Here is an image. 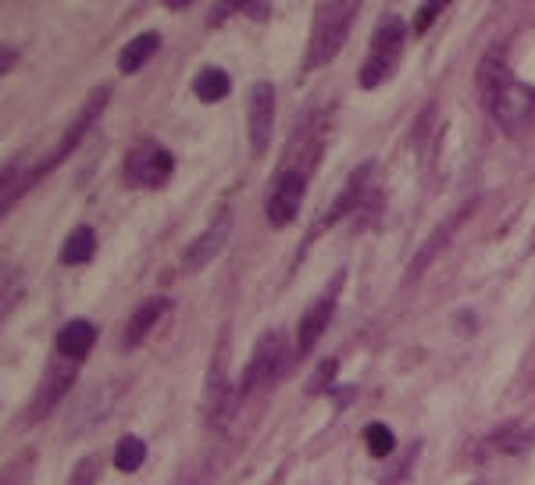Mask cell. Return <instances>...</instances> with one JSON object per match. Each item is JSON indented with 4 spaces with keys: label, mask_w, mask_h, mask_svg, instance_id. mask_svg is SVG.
I'll use <instances>...</instances> for the list:
<instances>
[{
    "label": "cell",
    "mask_w": 535,
    "mask_h": 485,
    "mask_svg": "<svg viewBox=\"0 0 535 485\" xmlns=\"http://www.w3.org/2000/svg\"><path fill=\"white\" fill-rule=\"evenodd\" d=\"M479 97L482 107L493 115V122L507 132L518 136L532 125L535 118V89L529 82H518L500 54H486L479 64Z\"/></svg>",
    "instance_id": "obj_1"
},
{
    "label": "cell",
    "mask_w": 535,
    "mask_h": 485,
    "mask_svg": "<svg viewBox=\"0 0 535 485\" xmlns=\"http://www.w3.org/2000/svg\"><path fill=\"white\" fill-rule=\"evenodd\" d=\"M357 18V4L353 0H325L314 7V25H310V39H307V68H325L346 43L350 25Z\"/></svg>",
    "instance_id": "obj_2"
},
{
    "label": "cell",
    "mask_w": 535,
    "mask_h": 485,
    "mask_svg": "<svg viewBox=\"0 0 535 485\" xmlns=\"http://www.w3.org/2000/svg\"><path fill=\"white\" fill-rule=\"evenodd\" d=\"M403 43H407V25L400 18H386L375 25L371 32V50L361 64V86L364 89H378L400 64V54H403Z\"/></svg>",
    "instance_id": "obj_3"
},
{
    "label": "cell",
    "mask_w": 535,
    "mask_h": 485,
    "mask_svg": "<svg viewBox=\"0 0 535 485\" xmlns=\"http://www.w3.org/2000/svg\"><path fill=\"white\" fill-rule=\"evenodd\" d=\"M172 172H175L172 150L161 147V143H154V140L136 143V147L129 150V157H125V179H129L132 186H143V190L165 186V183L172 179Z\"/></svg>",
    "instance_id": "obj_4"
},
{
    "label": "cell",
    "mask_w": 535,
    "mask_h": 485,
    "mask_svg": "<svg viewBox=\"0 0 535 485\" xmlns=\"http://www.w3.org/2000/svg\"><path fill=\"white\" fill-rule=\"evenodd\" d=\"M285 364H289V343H285V336L282 332H265L258 339V346H254V357H251V364L243 371V386L240 389L251 393V389H258L265 382H275L285 371Z\"/></svg>",
    "instance_id": "obj_5"
},
{
    "label": "cell",
    "mask_w": 535,
    "mask_h": 485,
    "mask_svg": "<svg viewBox=\"0 0 535 485\" xmlns=\"http://www.w3.org/2000/svg\"><path fill=\"white\" fill-rule=\"evenodd\" d=\"M303 193H307V168H282L275 175V186H271V197H268V222L275 229L289 225L303 204Z\"/></svg>",
    "instance_id": "obj_6"
},
{
    "label": "cell",
    "mask_w": 535,
    "mask_h": 485,
    "mask_svg": "<svg viewBox=\"0 0 535 485\" xmlns=\"http://www.w3.org/2000/svg\"><path fill=\"white\" fill-rule=\"evenodd\" d=\"M271 125H275V86L258 82L251 89V107H247V129H251V150L265 154L271 143Z\"/></svg>",
    "instance_id": "obj_7"
},
{
    "label": "cell",
    "mask_w": 535,
    "mask_h": 485,
    "mask_svg": "<svg viewBox=\"0 0 535 485\" xmlns=\"http://www.w3.org/2000/svg\"><path fill=\"white\" fill-rule=\"evenodd\" d=\"M104 104H107V86H104V89H97V93H89V100H86V107H82V111H79V118H75V122L68 125V132H64V140H61L57 147H54V154H50V157L43 161V168H39V175H43V172H50L54 165H61V161H64V157H68V154H72V150L79 147V140L86 136V129H89V125H93V122L100 118V111H104ZM39 175H36V179H39Z\"/></svg>",
    "instance_id": "obj_8"
},
{
    "label": "cell",
    "mask_w": 535,
    "mask_h": 485,
    "mask_svg": "<svg viewBox=\"0 0 535 485\" xmlns=\"http://www.w3.org/2000/svg\"><path fill=\"white\" fill-rule=\"evenodd\" d=\"M72 379H75V364H64V357H61V364L47 368L43 386H39V393H36L32 407H29V421H43V418H47V414H50V411L64 400V393H68Z\"/></svg>",
    "instance_id": "obj_9"
},
{
    "label": "cell",
    "mask_w": 535,
    "mask_h": 485,
    "mask_svg": "<svg viewBox=\"0 0 535 485\" xmlns=\"http://www.w3.org/2000/svg\"><path fill=\"white\" fill-rule=\"evenodd\" d=\"M229 233H233V215L229 211H222L218 215V222L208 229V233H200L197 236V242L186 250V271H200V268H208L218 253H222V246H225V240H229Z\"/></svg>",
    "instance_id": "obj_10"
},
{
    "label": "cell",
    "mask_w": 535,
    "mask_h": 485,
    "mask_svg": "<svg viewBox=\"0 0 535 485\" xmlns=\"http://www.w3.org/2000/svg\"><path fill=\"white\" fill-rule=\"evenodd\" d=\"M332 314H335V296H332V293H325L321 300L310 303V311L300 318V328H296V357H307V353L318 346V339H321V332L328 328Z\"/></svg>",
    "instance_id": "obj_11"
},
{
    "label": "cell",
    "mask_w": 535,
    "mask_h": 485,
    "mask_svg": "<svg viewBox=\"0 0 535 485\" xmlns=\"http://www.w3.org/2000/svg\"><path fill=\"white\" fill-rule=\"evenodd\" d=\"M165 311H168V300H165V296H150L147 303H140V311L129 318V325H125V332H122V350H136V346L150 336V328L161 321Z\"/></svg>",
    "instance_id": "obj_12"
},
{
    "label": "cell",
    "mask_w": 535,
    "mask_h": 485,
    "mask_svg": "<svg viewBox=\"0 0 535 485\" xmlns=\"http://www.w3.org/2000/svg\"><path fill=\"white\" fill-rule=\"evenodd\" d=\"M368 179H371V165H361V168H357V172L346 179V186L339 190V197L332 200V211H328L325 225H332V222H339V218H346V215L361 211V204H364V193H368Z\"/></svg>",
    "instance_id": "obj_13"
},
{
    "label": "cell",
    "mask_w": 535,
    "mask_h": 485,
    "mask_svg": "<svg viewBox=\"0 0 535 485\" xmlns=\"http://www.w3.org/2000/svg\"><path fill=\"white\" fill-rule=\"evenodd\" d=\"M471 208H475V204H464V208H457V211H454V218H446V222H443V225H439L432 236H429V242L418 250V257H414V264H411V275H407L411 282H414V278H418V275H421V271L432 264V257H436V253L446 246V240L457 233V225H461V222H468Z\"/></svg>",
    "instance_id": "obj_14"
},
{
    "label": "cell",
    "mask_w": 535,
    "mask_h": 485,
    "mask_svg": "<svg viewBox=\"0 0 535 485\" xmlns=\"http://www.w3.org/2000/svg\"><path fill=\"white\" fill-rule=\"evenodd\" d=\"M93 343H97V325L86 321V318H75V321H68V325L57 332V353L68 357L72 364L82 361Z\"/></svg>",
    "instance_id": "obj_15"
},
{
    "label": "cell",
    "mask_w": 535,
    "mask_h": 485,
    "mask_svg": "<svg viewBox=\"0 0 535 485\" xmlns=\"http://www.w3.org/2000/svg\"><path fill=\"white\" fill-rule=\"evenodd\" d=\"M157 50H161V36H157V32H140V36H132V39L122 47V54H118V68H122V75L140 72Z\"/></svg>",
    "instance_id": "obj_16"
},
{
    "label": "cell",
    "mask_w": 535,
    "mask_h": 485,
    "mask_svg": "<svg viewBox=\"0 0 535 485\" xmlns=\"http://www.w3.org/2000/svg\"><path fill=\"white\" fill-rule=\"evenodd\" d=\"M529 447H532V429H525V425H504V429H497L486 439V450L489 454H504V457L525 454Z\"/></svg>",
    "instance_id": "obj_17"
},
{
    "label": "cell",
    "mask_w": 535,
    "mask_h": 485,
    "mask_svg": "<svg viewBox=\"0 0 535 485\" xmlns=\"http://www.w3.org/2000/svg\"><path fill=\"white\" fill-rule=\"evenodd\" d=\"M93 253H97V233H93L89 225H79V229L68 233V240H64V246H61L57 260L68 264V268H75V264L93 260Z\"/></svg>",
    "instance_id": "obj_18"
},
{
    "label": "cell",
    "mask_w": 535,
    "mask_h": 485,
    "mask_svg": "<svg viewBox=\"0 0 535 485\" xmlns=\"http://www.w3.org/2000/svg\"><path fill=\"white\" fill-rule=\"evenodd\" d=\"M229 89H233V79H229L222 68H215V64H208V68L193 79V93H197L204 104H218V100H225Z\"/></svg>",
    "instance_id": "obj_19"
},
{
    "label": "cell",
    "mask_w": 535,
    "mask_h": 485,
    "mask_svg": "<svg viewBox=\"0 0 535 485\" xmlns=\"http://www.w3.org/2000/svg\"><path fill=\"white\" fill-rule=\"evenodd\" d=\"M229 396H233V389H229L225 368H222V361H218L215 371H211V379H208V418H211L215 425L225 421V414H229Z\"/></svg>",
    "instance_id": "obj_20"
},
{
    "label": "cell",
    "mask_w": 535,
    "mask_h": 485,
    "mask_svg": "<svg viewBox=\"0 0 535 485\" xmlns=\"http://www.w3.org/2000/svg\"><path fill=\"white\" fill-rule=\"evenodd\" d=\"M143 461H147V443L140 436H125L118 443V450H115V468L125 472V475H132V472L143 468Z\"/></svg>",
    "instance_id": "obj_21"
},
{
    "label": "cell",
    "mask_w": 535,
    "mask_h": 485,
    "mask_svg": "<svg viewBox=\"0 0 535 485\" xmlns=\"http://www.w3.org/2000/svg\"><path fill=\"white\" fill-rule=\"evenodd\" d=\"M364 443H368V454H371V457H389V454L396 450L393 429H389V425H378V421H371V425L364 429Z\"/></svg>",
    "instance_id": "obj_22"
},
{
    "label": "cell",
    "mask_w": 535,
    "mask_h": 485,
    "mask_svg": "<svg viewBox=\"0 0 535 485\" xmlns=\"http://www.w3.org/2000/svg\"><path fill=\"white\" fill-rule=\"evenodd\" d=\"M97 479H100V457L89 454V457H82V461L75 464V475H72L68 485H97Z\"/></svg>",
    "instance_id": "obj_23"
},
{
    "label": "cell",
    "mask_w": 535,
    "mask_h": 485,
    "mask_svg": "<svg viewBox=\"0 0 535 485\" xmlns=\"http://www.w3.org/2000/svg\"><path fill=\"white\" fill-rule=\"evenodd\" d=\"M332 375H335V361H325V364L314 371V386H310V393L328 389V386H332Z\"/></svg>",
    "instance_id": "obj_24"
},
{
    "label": "cell",
    "mask_w": 535,
    "mask_h": 485,
    "mask_svg": "<svg viewBox=\"0 0 535 485\" xmlns=\"http://www.w3.org/2000/svg\"><path fill=\"white\" fill-rule=\"evenodd\" d=\"M443 11V4H421V14H418V21H414V29L418 32H425L429 25H432V18Z\"/></svg>",
    "instance_id": "obj_25"
},
{
    "label": "cell",
    "mask_w": 535,
    "mask_h": 485,
    "mask_svg": "<svg viewBox=\"0 0 535 485\" xmlns=\"http://www.w3.org/2000/svg\"><path fill=\"white\" fill-rule=\"evenodd\" d=\"M251 18H268V4H243Z\"/></svg>",
    "instance_id": "obj_26"
},
{
    "label": "cell",
    "mask_w": 535,
    "mask_h": 485,
    "mask_svg": "<svg viewBox=\"0 0 535 485\" xmlns=\"http://www.w3.org/2000/svg\"><path fill=\"white\" fill-rule=\"evenodd\" d=\"M471 485H486V482H471Z\"/></svg>",
    "instance_id": "obj_27"
}]
</instances>
